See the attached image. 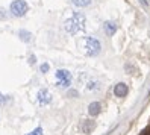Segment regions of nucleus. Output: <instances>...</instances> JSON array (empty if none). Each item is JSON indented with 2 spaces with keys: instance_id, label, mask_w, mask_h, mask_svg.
Masks as SVG:
<instances>
[{
  "instance_id": "obj_1",
  "label": "nucleus",
  "mask_w": 150,
  "mask_h": 135,
  "mask_svg": "<svg viewBox=\"0 0 150 135\" xmlns=\"http://www.w3.org/2000/svg\"><path fill=\"white\" fill-rule=\"evenodd\" d=\"M85 26H86L85 15L81 14V12H76V14H73L71 17H70V18L65 20L64 29L70 35H77V33H81V32L85 31Z\"/></svg>"
},
{
  "instance_id": "obj_2",
  "label": "nucleus",
  "mask_w": 150,
  "mask_h": 135,
  "mask_svg": "<svg viewBox=\"0 0 150 135\" xmlns=\"http://www.w3.org/2000/svg\"><path fill=\"white\" fill-rule=\"evenodd\" d=\"M83 52L86 56H97L102 52V43L94 37H86L83 41Z\"/></svg>"
},
{
  "instance_id": "obj_3",
  "label": "nucleus",
  "mask_w": 150,
  "mask_h": 135,
  "mask_svg": "<svg viewBox=\"0 0 150 135\" xmlns=\"http://www.w3.org/2000/svg\"><path fill=\"white\" fill-rule=\"evenodd\" d=\"M11 9V14L14 17H17V18H21V17H24L26 14H28L29 11V5L24 2V0H14V2L11 3L9 6Z\"/></svg>"
},
{
  "instance_id": "obj_4",
  "label": "nucleus",
  "mask_w": 150,
  "mask_h": 135,
  "mask_svg": "<svg viewBox=\"0 0 150 135\" xmlns=\"http://www.w3.org/2000/svg\"><path fill=\"white\" fill-rule=\"evenodd\" d=\"M71 80H73V76L68 70H65V68L56 70V85L58 87L68 88L70 85H71Z\"/></svg>"
},
{
  "instance_id": "obj_5",
  "label": "nucleus",
  "mask_w": 150,
  "mask_h": 135,
  "mask_svg": "<svg viewBox=\"0 0 150 135\" xmlns=\"http://www.w3.org/2000/svg\"><path fill=\"white\" fill-rule=\"evenodd\" d=\"M37 100H38V103L42 105V106L52 103V94L49 93V90H40L38 94H37Z\"/></svg>"
},
{
  "instance_id": "obj_6",
  "label": "nucleus",
  "mask_w": 150,
  "mask_h": 135,
  "mask_svg": "<svg viewBox=\"0 0 150 135\" xmlns=\"http://www.w3.org/2000/svg\"><path fill=\"white\" fill-rule=\"evenodd\" d=\"M127 91H129L127 85L123 84V82H120V84H117L115 87H114V94H115L117 97H125V96H127Z\"/></svg>"
},
{
  "instance_id": "obj_7",
  "label": "nucleus",
  "mask_w": 150,
  "mask_h": 135,
  "mask_svg": "<svg viewBox=\"0 0 150 135\" xmlns=\"http://www.w3.org/2000/svg\"><path fill=\"white\" fill-rule=\"evenodd\" d=\"M103 29H105V33H106L108 37H112V35L117 32V24L114 21H105Z\"/></svg>"
},
{
  "instance_id": "obj_8",
  "label": "nucleus",
  "mask_w": 150,
  "mask_h": 135,
  "mask_svg": "<svg viewBox=\"0 0 150 135\" xmlns=\"http://www.w3.org/2000/svg\"><path fill=\"white\" fill-rule=\"evenodd\" d=\"M100 111H102V105H100V102H93L90 106H88V112H90V115H93V117L99 115Z\"/></svg>"
},
{
  "instance_id": "obj_9",
  "label": "nucleus",
  "mask_w": 150,
  "mask_h": 135,
  "mask_svg": "<svg viewBox=\"0 0 150 135\" xmlns=\"http://www.w3.org/2000/svg\"><path fill=\"white\" fill-rule=\"evenodd\" d=\"M94 128H96V122H93V120H85L82 124V131L85 134H91L94 131Z\"/></svg>"
},
{
  "instance_id": "obj_10",
  "label": "nucleus",
  "mask_w": 150,
  "mask_h": 135,
  "mask_svg": "<svg viewBox=\"0 0 150 135\" xmlns=\"http://www.w3.org/2000/svg\"><path fill=\"white\" fill-rule=\"evenodd\" d=\"M18 37H20V40L21 41H24V43H29L30 40H32V33L30 32H28V31H20L18 32Z\"/></svg>"
},
{
  "instance_id": "obj_11",
  "label": "nucleus",
  "mask_w": 150,
  "mask_h": 135,
  "mask_svg": "<svg viewBox=\"0 0 150 135\" xmlns=\"http://www.w3.org/2000/svg\"><path fill=\"white\" fill-rule=\"evenodd\" d=\"M93 0H71V3L77 8H86V6H90L91 5Z\"/></svg>"
},
{
  "instance_id": "obj_12",
  "label": "nucleus",
  "mask_w": 150,
  "mask_h": 135,
  "mask_svg": "<svg viewBox=\"0 0 150 135\" xmlns=\"http://www.w3.org/2000/svg\"><path fill=\"white\" fill-rule=\"evenodd\" d=\"M88 91H97V90L100 88V84L97 82V80H90V82L86 84V87H85Z\"/></svg>"
},
{
  "instance_id": "obj_13",
  "label": "nucleus",
  "mask_w": 150,
  "mask_h": 135,
  "mask_svg": "<svg viewBox=\"0 0 150 135\" xmlns=\"http://www.w3.org/2000/svg\"><path fill=\"white\" fill-rule=\"evenodd\" d=\"M9 100H11V97H9V96H5V94L0 93V106H5Z\"/></svg>"
},
{
  "instance_id": "obj_14",
  "label": "nucleus",
  "mask_w": 150,
  "mask_h": 135,
  "mask_svg": "<svg viewBox=\"0 0 150 135\" xmlns=\"http://www.w3.org/2000/svg\"><path fill=\"white\" fill-rule=\"evenodd\" d=\"M26 135H42V128H37V129H33L32 132L26 134Z\"/></svg>"
},
{
  "instance_id": "obj_15",
  "label": "nucleus",
  "mask_w": 150,
  "mask_h": 135,
  "mask_svg": "<svg viewBox=\"0 0 150 135\" xmlns=\"http://www.w3.org/2000/svg\"><path fill=\"white\" fill-rule=\"evenodd\" d=\"M40 70H41V73H47V71L50 70V65L49 64H41Z\"/></svg>"
},
{
  "instance_id": "obj_16",
  "label": "nucleus",
  "mask_w": 150,
  "mask_h": 135,
  "mask_svg": "<svg viewBox=\"0 0 150 135\" xmlns=\"http://www.w3.org/2000/svg\"><path fill=\"white\" fill-rule=\"evenodd\" d=\"M6 18H8V14H6V11H5V9H0V20L3 21V20H6Z\"/></svg>"
},
{
  "instance_id": "obj_17",
  "label": "nucleus",
  "mask_w": 150,
  "mask_h": 135,
  "mask_svg": "<svg viewBox=\"0 0 150 135\" xmlns=\"http://www.w3.org/2000/svg\"><path fill=\"white\" fill-rule=\"evenodd\" d=\"M29 64H30V65L35 64V56H33V55H30V58H29Z\"/></svg>"
},
{
  "instance_id": "obj_18",
  "label": "nucleus",
  "mask_w": 150,
  "mask_h": 135,
  "mask_svg": "<svg viewBox=\"0 0 150 135\" xmlns=\"http://www.w3.org/2000/svg\"><path fill=\"white\" fill-rule=\"evenodd\" d=\"M141 135H150V129H147V131H144L143 134H141Z\"/></svg>"
}]
</instances>
